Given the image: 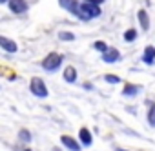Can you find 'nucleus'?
<instances>
[{"label": "nucleus", "instance_id": "obj_1", "mask_svg": "<svg viewBox=\"0 0 155 151\" xmlns=\"http://www.w3.org/2000/svg\"><path fill=\"white\" fill-rule=\"evenodd\" d=\"M79 9H81L82 20H90V18L101 17V8L93 2V0H84L82 4H79Z\"/></svg>", "mask_w": 155, "mask_h": 151}, {"label": "nucleus", "instance_id": "obj_2", "mask_svg": "<svg viewBox=\"0 0 155 151\" xmlns=\"http://www.w3.org/2000/svg\"><path fill=\"white\" fill-rule=\"evenodd\" d=\"M62 62H64V56H62V55H58V53H49V55L42 60V67H44L46 71L53 73V71H57V69L60 67Z\"/></svg>", "mask_w": 155, "mask_h": 151}, {"label": "nucleus", "instance_id": "obj_3", "mask_svg": "<svg viewBox=\"0 0 155 151\" xmlns=\"http://www.w3.org/2000/svg\"><path fill=\"white\" fill-rule=\"evenodd\" d=\"M29 89H31V93H33L35 97H38V98H46V97L49 95V91H48V88H46V84H44V80H42L40 77H33V79H31Z\"/></svg>", "mask_w": 155, "mask_h": 151}, {"label": "nucleus", "instance_id": "obj_4", "mask_svg": "<svg viewBox=\"0 0 155 151\" xmlns=\"http://www.w3.org/2000/svg\"><path fill=\"white\" fill-rule=\"evenodd\" d=\"M58 4H60V8H64V9L69 11L71 15L82 18V17H81V9H79V2H77V0H58Z\"/></svg>", "mask_w": 155, "mask_h": 151}, {"label": "nucleus", "instance_id": "obj_5", "mask_svg": "<svg viewBox=\"0 0 155 151\" xmlns=\"http://www.w3.org/2000/svg\"><path fill=\"white\" fill-rule=\"evenodd\" d=\"M8 6H9V11H13L15 15L26 13V11H28V8H29L26 0H9V2H8Z\"/></svg>", "mask_w": 155, "mask_h": 151}, {"label": "nucleus", "instance_id": "obj_6", "mask_svg": "<svg viewBox=\"0 0 155 151\" xmlns=\"http://www.w3.org/2000/svg\"><path fill=\"white\" fill-rule=\"evenodd\" d=\"M0 47H2L4 51H8V53H17L18 51L17 42L11 40V38H8V37H2V35H0Z\"/></svg>", "mask_w": 155, "mask_h": 151}, {"label": "nucleus", "instance_id": "obj_7", "mask_svg": "<svg viewBox=\"0 0 155 151\" xmlns=\"http://www.w3.org/2000/svg\"><path fill=\"white\" fill-rule=\"evenodd\" d=\"M102 60H104L106 64H113V62L120 60V53H119V49H115V47H108V49L102 53Z\"/></svg>", "mask_w": 155, "mask_h": 151}, {"label": "nucleus", "instance_id": "obj_8", "mask_svg": "<svg viewBox=\"0 0 155 151\" xmlns=\"http://www.w3.org/2000/svg\"><path fill=\"white\" fill-rule=\"evenodd\" d=\"M60 142H62L68 149H71V151H81V144L77 142L73 137H69V135H62V137H60Z\"/></svg>", "mask_w": 155, "mask_h": 151}, {"label": "nucleus", "instance_id": "obj_9", "mask_svg": "<svg viewBox=\"0 0 155 151\" xmlns=\"http://www.w3.org/2000/svg\"><path fill=\"white\" fill-rule=\"evenodd\" d=\"M142 60H144V64H148V66H153V64H155V47H153V46H148V47L144 49Z\"/></svg>", "mask_w": 155, "mask_h": 151}, {"label": "nucleus", "instance_id": "obj_10", "mask_svg": "<svg viewBox=\"0 0 155 151\" xmlns=\"http://www.w3.org/2000/svg\"><path fill=\"white\" fill-rule=\"evenodd\" d=\"M137 18H139V22H140V27H142L144 31H148V29H150V17H148V13H146L144 9H139Z\"/></svg>", "mask_w": 155, "mask_h": 151}, {"label": "nucleus", "instance_id": "obj_11", "mask_svg": "<svg viewBox=\"0 0 155 151\" xmlns=\"http://www.w3.org/2000/svg\"><path fill=\"white\" fill-rule=\"evenodd\" d=\"M79 140H81V144H82V146H91L93 137H91V133H90L86 127H82V129H81V133H79Z\"/></svg>", "mask_w": 155, "mask_h": 151}, {"label": "nucleus", "instance_id": "obj_12", "mask_svg": "<svg viewBox=\"0 0 155 151\" xmlns=\"http://www.w3.org/2000/svg\"><path fill=\"white\" fill-rule=\"evenodd\" d=\"M64 80L69 82V84H73V82L77 80V69H75L73 66H68V67L64 69Z\"/></svg>", "mask_w": 155, "mask_h": 151}, {"label": "nucleus", "instance_id": "obj_13", "mask_svg": "<svg viewBox=\"0 0 155 151\" xmlns=\"http://www.w3.org/2000/svg\"><path fill=\"white\" fill-rule=\"evenodd\" d=\"M137 93H139V86H133V84H126L124 89H122L124 97H135Z\"/></svg>", "mask_w": 155, "mask_h": 151}, {"label": "nucleus", "instance_id": "obj_14", "mask_svg": "<svg viewBox=\"0 0 155 151\" xmlns=\"http://www.w3.org/2000/svg\"><path fill=\"white\" fill-rule=\"evenodd\" d=\"M58 38L64 40V42H71V40H75V35L69 33V31H60V33H58Z\"/></svg>", "mask_w": 155, "mask_h": 151}, {"label": "nucleus", "instance_id": "obj_15", "mask_svg": "<svg viewBox=\"0 0 155 151\" xmlns=\"http://www.w3.org/2000/svg\"><path fill=\"white\" fill-rule=\"evenodd\" d=\"M148 122H150V126L155 127V104H151L148 109Z\"/></svg>", "mask_w": 155, "mask_h": 151}, {"label": "nucleus", "instance_id": "obj_16", "mask_svg": "<svg viewBox=\"0 0 155 151\" xmlns=\"http://www.w3.org/2000/svg\"><path fill=\"white\" fill-rule=\"evenodd\" d=\"M135 38H137V31H135V29H128V31L124 33V40H126V42H133Z\"/></svg>", "mask_w": 155, "mask_h": 151}, {"label": "nucleus", "instance_id": "obj_17", "mask_svg": "<svg viewBox=\"0 0 155 151\" xmlns=\"http://www.w3.org/2000/svg\"><path fill=\"white\" fill-rule=\"evenodd\" d=\"M104 80L108 82V84H120L122 80L117 77V75H106V77H104Z\"/></svg>", "mask_w": 155, "mask_h": 151}, {"label": "nucleus", "instance_id": "obj_18", "mask_svg": "<svg viewBox=\"0 0 155 151\" xmlns=\"http://www.w3.org/2000/svg\"><path fill=\"white\" fill-rule=\"evenodd\" d=\"M93 47H95L97 51H101V53H104V51L108 49V46H106V42H95V44H93Z\"/></svg>", "mask_w": 155, "mask_h": 151}, {"label": "nucleus", "instance_id": "obj_19", "mask_svg": "<svg viewBox=\"0 0 155 151\" xmlns=\"http://www.w3.org/2000/svg\"><path fill=\"white\" fill-rule=\"evenodd\" d=\"M18 137H20V138H22L24 142H29V140H31V135H29V133H28L26 129H22V131L18 133Z\"/></svg>", "mask_w": 155, "mask_h": 151}, {"label": "nucleus", "instance_id": "obj_20", "mask_svg": "<svg viewBox=\"0 0 155 151\" xmlns=\"http://www.w3.org/2000/svg\"><path fill=\"white\" fill-rule=\"evenodd\" d=\"M6 2H9V0H0V4H6Z\"/></svg>", "mask_w": 155, "mask_h": 151}, {"label": "nucleus", "instance_id": "obj_21", "mask_svg": "<svg viewBox=\"0 0 155 151\" xmlns=\"http://www.w3.org/2000/svg\"><path fill=\"white\" fill-rule=\"evenodd\" d=\"M117 151H126V149H117Z\"/></svg>", "mask_w": 155, "mask_h": 151}, {"label": "nucleus", "instance_id": "obj_22", "mask_svg": "<svg viewBox=\"0 0 155 151\" xmlns=\"http://www.w3.org/2000/svg\"><path fill=\"white\" fill-rule=\"evenodd\" d=\"M24 151H31V149H24Z\"/></svg>", "mask_w": 155, "mask_h": 151}]
</instances>
